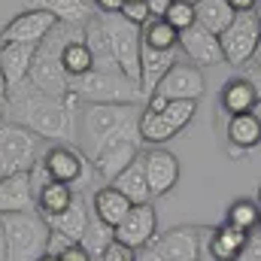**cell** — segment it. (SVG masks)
<instances>
[{
	"label": "cell",
	"instance_id": "obj_1",
	"mask_svg": "<svg viewBox=\"0 0 261 261\" xmlns=\"http://www.w3.org/2000/svg\"><path fill=\"white\" fill-rule=\"evenodd\" d=\"M79 113L82 103L70 91L67 97H49L37 91L31 82L6 91V116L9 122L28 128L34 137L49 143H76L79 140Z\"/></svg>",
	"mask_w": 261,
	"mask_h": 261
},
{
	"label": "cell",
	"instance_id": "obj_2",
	"mask_svg": "<svg viewBox=\"0 0 261 261\" xmlns=\"http://www.w3.org/2000/svg\"><path fill=\"white\" fill-rule=\"evenodd\" d=\"M3 219V234H6V261H40L49 246V222L37 213H6Z\"/></svg>",
	"mask_w": 261,
	"mask_h": 261
},
{
	"label": "cell",
	"instance_id": "obj_3",
	"mask_svg": "<svg viewBox=\"0 0 261 261\" xmlns=\"http://www.w3.org/2000/svg\"><path fill=\"white\" fill-rule=\"evenodd\" d=\"M76 28H70V24H58L40 46H37V55H34V67H31V73H28V82L37 88V91H43V94H49V97H67L70 94V76H67L64 64H61V46H64V40L73 34Z\"/></svg>",
	"mask_w": 261,
	"mask_h": 261
},
{
	"label": "cell",
	"instance_id": "obj_4",
	"mask_svg": "<svg viewBox=\"0 0 261 261\" xmlns=\"http://www.w3.org/2000/svg\"><path fill=\"white\" fill-rule=\"evenodd\" d=\"M130 103H82L79 113V140L85 146V155L91 158L110 137L134 125Z\"/></svg>",
	"mask_w": 261,
	"mask_h": 261
},
{
	"label": "cell",
	"instance_id": "obj_5",
	"mask_svg": "<svg viewBox=\"0 0 261 261\" xmlns=\"http://www.w3.org/2000/svg\"><path fill=\"white\" fill-rule=\"evenodd\" d=\"M70 91L79 97V103H137L143 97L140 85L130 82L125 73H107V70H91L73 79Z\"/></svg>",
	"mask_w": 261,
	"mask_h": 261
},
{
	"label": "cell",
	"instance_id": "obj_6",
	"mask_svg": "<svg viewBox=\"0 0 261 261\" xmlns=\"http://www.w3.org/2000/svg\"><path fill=\"white\" fill-rule=\"evenodd\" d=\"M40 164H43V170L49 173V179H55V182H64V186H88L91 182V158L82 152V149H76L73 143H52L46 152H43V158H40Z\"/></svg>",
	"mask_w": 261,
	"mask_h": 261
},
{
	"label": "cell",
	"instance_id": "obj_7",
	"mask_svg": "<svg viewBox=\"0 0 261 261\" xmlns=\"http://www.w3.org/2000/svg\"><path fill=\"white\" fill-rule=\"evenodd\" d=\"M37 140L28 128L3 119L0 122V176L9 173H28L40 155H37Z\"/></svg>",
	"mask_w": 261,
	"mask_h": 261
},
{
	"label": "cell",
	"instance_id": "obj_8",
	"mask_svg": "<svg viewBox=\"0 0 261 261\" xmlns=\"http://www.w3.org/2000/svg\"><path fill=\"white\" fill-rule=\"evenodd\" d=\"M140 130H137V122L128 125L125 130H119L116 137H110L94 155H91V167H94V173L97 176H103L107 182H113L125 167H128L130 161L140 155Z\"/></svg>",
	"mask_w": 261,
	"mask_h": 261
},
{
	"label": "cell",
	"instance_id": "obj_9",
	"mask_svg": "<svg viewBox=\"0 0 261 261\" xmlns=\"http://www.w3.org/2000/svg\"><path fill=\"white\" fill-rule=\"evenodd\" d=\"M261 40V21L255 12H237L234 21L219 34L222 43V55L231 67H243L252 61L255 46Z\"/></svg>",
	"mask_w": 261,
	"mask_h": 261
},
{
	"label": "cell",
	"instance_id": "obj_10",
	"mask_svg": "<svg viewBox=\"0 0 261 261\" xmlns=\"http://www.w3.org/2000/svg\"><path fill=\"white\" fill-rule=\"evenodd\" d=\"M116 243H125L130 249H149V243L158 237V213L152 203H134L128 216L113 228Z\"/></svg>",
	"mask_w": 261,
	"mask_h": 261
},
{
	"label": "cell",
	"instance_id": "obj_11",
	"mask_svg": "<svg viewBox=\"0 0 261 261\" xmlns=\"http://www.w3.org/2000/svg\"><path fill=\"white\" fill-rule=\"evenodd\" d=\"M58 28V18L46 9H24L12 21L0 28V43H31L40 46L52 31Z\"/></svg>",
	"mask_w": 261,
	"mask_h": 261
},
{
	"label": "cell",
	"instance_id": "obj_12",
	"mask_svg": "<svg viewBox=\"0 0 261 261\" xmlns=\"http://www.w3.org/2000/svg\"><path fill=\"white\" fill-rule=\"evenodd\" d=\"M149 252L158 261H200V231L195 225L170 228L149 243Z\"/></svg>",
	"mask_w": 261,
	"mask_h": 261
},
{
	"label": "cell",
	"instance_id": "obj_13",
	"mask_svg": "<svg viewBox=\"0 0 261 261\" xmlns=\"http://www.w3.org/2000/svg\"><path fill=\"white\" fill-rule=\"evenodd\" d=\"M155 91L164 94L167 100H200L206 94V82L195 64H173Z\"/></svg>",
	"mask_w": 261,
	"mask_h": 261
},
{
	"label": "cell",
	"instance_id": "obj_14",
	"mask_svg": "<svg viewBox=\"0 0 261 261\" xmlns=\"http://www.w3.org/2000/svg\"><path fill=\"white\" fill-rule=\"evenodd\" d=\"M143 164H146V182L152 197H161L173 192V186L179 182V161L170 149H149L143 152Z\"/></svg>",
	"mask_w": 261,
	"mask_h": 261
},
{
	"label": "cell",
	"instance_id": "obj_15",
	"mask_svg": "<svg viewBox=\"0 0 261 261\" xmlns=\"http://www.w3.org/2000/svg\"><path fill=\"white\" fill-rule=\"evenodd\" d=\"M34 55H37V46L31 43H0V73L6 79V91L28 82Z\"/></svg>",
	"mask_w": 261,
	"mask_h": 261
},
{
	"label": "cell",
	"instance_id": "obj_16",
	"mask_svg": "<svg viewBox=\"0 0 261 261\" xmlns=\"http://www.w3.org/2000/svg\"><path fill=\"white\" fill-rule=\"evenodd\" d=\"M179 46H182V52L200 67H216V64L225 61L219 34H210V31H203L200 24H195V28H189V31L179 34Z\"/></svg>",
	"mask_w": 261,
	"mask_h": 261
},
{
	"label": "cell",
	"instance_id": "obj_17",
	"mask_svg": "<svg viewBox=\"0 0 261 261\" xmlns=\"http://www.w3.org/2000/svg\"><path fill=\"white\" fill-rule=\"evenodd\" d=\"M28 210H37L31 170L28 173L0 176V216H6V213H28Z\"/></svg>",
	"mask_w": 261,
	"mask_h": 261
},
{
	"label": "cell",
	"instance_id": "obj_18",
	"mask_svg": "<svg viewBox=\"0 0 261 261\" xmlns=\"http://www.w3.org/2000/svg\"><path fill=\"white\" fill-rule=\"evenodd\" d=\"M249 243V234L234 228V225H216L206 237V252L213 261H240L243 249Z\"/></svg>",
	"mask_w": 261,
	"mask_h": 261
},
{
	"label": "cell",
	"instance_id": "obj_19",
	"mask_svg": "<svg viewBox=\"0 0 261 261\" xmlns=\"http://www.w3.org/2000/svg\"><path fill=\"white\" fill-rule=\"evenodd\" d=\"M258 85L246 76H234L222 85V94H219V103L228 116H240V113H255L258 107Z\"/></svg>",
	"mask_w": 261,
	"mask_h": 261
},
{
	"label": "cell",
	"instance_id": "obj_20",
	"mask_svg": "<svg viewBox=\"0 0 261 261\" xmlns=\"http://www.w3.org/2000/svg\"><path fill=\"white\" fill-rule=\"evenodd\" d=\"M28 9H46L58 18V24L70 28H85L88 18L97 12L91 0H24Z\"/></svg>",
	"mask_w": 261,
	"mask_h": 261
},
{
	"label": "cell",
	"instance_id": "obj_21",
	"mask_svg": "<svg viewBox=\"0 0 261 261\" xmlns=\"http://www.w3.org/2000/svg\"><path fill=\"white\" fill-rule=\"evenodd\" d=\"M173 64H176V52H161V49L143 46L140 49V94L149 97Z\"/></svg>",
	"mask_w": 261,
	"mask_h": 261
},
{
	"label": "cell",
	"instance_id": "obj_22",
	"mask_svg": "<svg viewBox=\"0 0 261 261\" xmlns=\"http://www.w3.org/2000/svg\"><path fill=\"white\" fill-rule=\"evenodd\" d=\"M46 222H49V228H52V231H58V234L70 237L73 243H79V240H82V234H85V228H88V222H91L88 200H85L82 195H73V200H70V206H67L64 213L49 216Z\"/></svg>",
	"mask_w": 261,
	"mask_h": 261
},
{
	"label": "cell",
	"instance_id": "obj_23",
	"mask_svg": "<svg viewBox=\"0 0 261 261\" xmlns=\"http://www.w3.org/2000/svg\"><path fill=\"white\" fill-rule=\"evenodd\" d=\"M130 206H134V203H130L113 182L100 186V189L91 195V213H94V219H100V222L110 225V228H116V225L128 216Z\"/></svg>",
	"mask_w": 261,
	"mask_h": 261
},
{
	"label": "cell",
	"instance_id": "obj_24",
	"mask_svg": "<svg viewBox=\"0 0 261 261\" xmlns=\"http://www.w3.org/2000/svg\"><path fill=\"white\" fill-rule=\"evenodd\" d=\"M228 143L234 158H240V152H249L261 143V119L258 113H240L228 119Z\"/></svg>",
	"mask_w": 261,
	"mask_h": 261
},
{
	"label": "cell",
	"instance_id": "obj_25",
	"mask_svg": "<svg viewBox=\"0 0 261 261\" xmlns=\"http://www.w3.org/2000/svg\"><path fill=\"white\" fill-rule=\"evenodd\" d=\"M61 64H64L70 79H79V76H85V73L94 70V58H91V49H88V43L82 37V28H76L64 40V46H61Z\"/></svg>",
	"mask_w": 261,
	"mask_h": 261
},
{
	"label": "cell",
	"instance_id": "obj_26",
	"mask_svg": "<svg viewBox=\"0 0 261 261\" xmlns=\"http://www.w3.org/2000/svg\"><path fill=\"white\" fill-rule=\"evenodd\" d=\"M113 186L128 197L130 203H149L152 192H149V182H146V164H143V152L130 161L128 167L113 179Z\"/></svg>",
	"mask_w": 261,
	"mask_h": 261
},
{
	"label": "cell",
	"instance_id": "obj_27",
	"mask_svg": "<svg viewBox=\"0 0 261 261\" xmlns=\"http://www.w3.org/2000/svg\"><path fill=\"white\" fill-rule=\"evenodd\" d=\"M234 9L228 6V0H200L195 3V18L197 24L210 34H222L231 21H234Z\"/></svg>",
	"mask_w": 261,
	"mask_h": 261
},
{
	"label": "cell",
	"instance_id": "obj_28",
	"mask_svg": "<svg viewBox=\"0 0 261 261\" xmlns=\"http://www.w3.org/2000/svg\"><path fill=\"white\" fill-rule=\"evenodd\" d=\"M73 195H76V192H73L70 186L49 179L46 186H40V189H37V213H40L43 219L58 216V213H64L67 206H70Z\"/></svg>",
	"mask_w": 261,
	"mask_h": 261
},
{
	"label": "cell",
	"instance_id": "obj_29",
	"mask_svg": "<svg viewBox=\"0 0 261 261\" xmlns=\"http://www.w3.org/2000/svg\"><path fill=\"white\" fill-rule=\"evenodd\" d=\"M137 130H140V140L152 143V146H161V143H167V140L176 137V130L170 128V122L164 119V113H155V110H143L137 116Z\"/></svg>",
	"mask_w": 261,
	"mask_h": 261
},
{
	"label": "cell",
	"instance_id": "obj_30",
	"mask_svg": "<svg viewBox=\"0 0 261 261\" xmlns=\"http://www.w3.org/2000/svg\"><path fill=\"white\" fill-rule=\"evenodd\" d=\"M140 37H143V46H152L161 52H176L179 46V31H173L164 18H149L140 28Z\"/></svg>",
	"mask_w": 261,
	"mask_h": 261
},
{
	"label": "cell",
	"instance_id": "obj_31",
	"mask_svg": "<svg viewBox=\"0 0 261 261\" xmlns=\"http://www.w3.org/2000/svg\"><path fill=\"white\" fill-rule=\"evenodd\" d=\"M225 222L246 231V234H255L261 222V203L258 200H249V197H237L228 210H225Z\"/></svg>",
	"mask_w": 261,
	"mask_h": 261
},
{
	"label": "cell",
	"instance_id": "obj_32",
	"mask_svg": "<svg viewBox=\"0 0 261 261\" xmlns=\"http://www.w3.org/2000/svg\"><path fill=\"white\" fill-rule=\"evenodd\" d=\"M113 240H116L113 228L103 225L100 219H94V213H91V222H88V228H85V234H82V240H79V243L85 246V252H88L91 258H100Z\"/></svg>",
	"mask_w": 261,
	"mask_h": 261
},
{
	"label": "cell",
	"instance_id": "obj_33",
	"mask_svg": "<svg viewBox=\"0 0 261 261\" xmlns=\"http://www.w3.org/2000/svg\"><path fill=\"white\" fill-rule=\"evenodd\" d=\"M161 113L170 122V128L179 134V130H186L192 125V119H195V113H197V100H167V107Z\"/></svg>",
	"mask_w": 261,
	"mask_h": 261
},
{
	"label": "cell",
	"instance_id": "obj_34",
	"mask_svg": "<svg viewBox=\"0 0 261 261\" xmlns=\"http://www.w3.org/2000/svg\"><path fill=\"white\" fill-rule=\"evenodd\" d=\"M164 21L173 28V31H189V28H195L197 18H195V3H186V0H173L170 3V9H167V15H164Z\"/></svg>",
	"mask_w": 261,
	"mask_h": 261
},
{
	"label": "cell",
	"instance_id": "obj_35",
	"mask_svg": "<svg viewBox=\"0 0 261 261\" xmlns=\"http://www.w3.org/2000/svg\"><path fill=\"white\" fill-rule=\"evenodd\" d=\"M125 21H130V24H137V28H143L152 15H149V9H146V3L143 0H134V3H125L122 6V12H119Z\"/></svg>",
	"mask_w": 261,
	"mask_h": 261
},
{
	"label": "cell",
	"instance_id": "obj_36",
	"mask_svg": "<svg viewBox=\"0 0 261 261\" xmlns=\"http://www.w3.org/2000/svg\"><path fill=\"white\" fill-rule=\"evenodd\" d=\"M97 261H137V249H130L125 243H116V240H113V243L107 246V252Z\"/></svg>",
	"mask_w": 261,
	"mask_h": 261
},
{
	"label": "cell",
	"instance_id": "obj_37",
	"mask_svg": "<svg viewBox=\"0 0 261 261\" xmlns=\"http://www.w3.org/2000/svg\"><path fill=\"white\" fill-rule=\"evenodd\" d=\"M240 261H261V231L249 234V243H246V249H243Z\"/></svg>",
	"mask_w": 261,
	"mask_h": 261
},
{
	"label": "cell",
	"instance_id": "obj_38",
	"mask_svg": "<svg viewBox=\"0 0 261 261\" xmlns=\"http://www.w3.org/2000/svg\"><path fill=\"white\" fill-rule=\"evenodd\" d=\"M70 243H73L70 237L58 234V231H52V234H49V246H46V255H61V252H64Z\"/></svg>",
	"mask_w": 261,
	"mask_h": 261
},
{
	"label": "cell",
	"instance_id": "obj_39",
	"mask_svg": "<svg viewBox=\"0 0 261 261\" xmlns=\"http://www.w3.org/2000/svg\"><path fill=\"white\" fill-rule=\"evenodd\" d=\"M58 258H61V261H94L88 252H85V246H82V243H70Z\"/></svg>",
	"mask_w": 261,
	"mask_h": 261
},
{
	"label": "cell",
	"instance_id": "obj_40",
	"mask_svg": "<svg viewBox=\"0 0 261 261\" xmlns=\"http://www.w3.org/2000/svg\"><path fill=\"white\" fill-rule=\"evenodd\" d=\"M143 3H146V9H149V15H152V18H164L173 0H143Z\"/></svg>",
	"mask_w": 261,
	"mask_h": 261
},
{
	"label": "cell",
	"instance_id": "obj_41",
	"mask_svg": "<svg viewBox=\"0 0 261 261\" xmlns=\"http://www.w3.org/2000/svg\"><path fill=\"white\" fill-rule=\"evenodd\" d=\"M122 6H125V0H94V9L103 15H116V12H122Z\"/></svg>",
	"mask_w": 261,
	"mask_h": 261
},
{
	"label": "cell",
	"instance_id": "obj_42",
	"mask_svg": "<svg viewBox=\"0 0 261 261\" xmlns=\"http://www.w3.org/2000/svg\"><path fill=\"white\" fill-rule=\"evenodd\" d=\"M228 6H231L234 12H255L258 0H228Z\"/></svg>",
	"mask_w": 261,
	"mask_h": 261
},
{
	"label": "cell",
	"instance_id": "obj_43",
	"mask_svg": "<svg viewBox=\"0 0 261 261\" xmlns=\"http://www.w3.org/2000/svg\"><path fill=\"white\" fill-rule=\"evenodd\" d=\"M0 261H6V234H3V219H0Z\"/></svg>",
	"mask_w": 261,
	"mask_h": 261
},
{
	"label": "cell",
	"instance_id": "obj_44",
	"mask_svg": "<svg viewBox=\"0 0 261 261\" xmlns=\"http://www.w3.org/2000/svg\"><path fill=\"white\" fill-rule=\"evenodd\" d=\"M252 64L261 67V40H258V46H255V55H252Z\"/></svg>",
	"mask_w": 261,
	"mask_h": 261
},
{
	"label": "cell",
	"instance_id": "obj_45",
	"mask_svg": "<svg viewBox=\"0 0 261 261\" xmlns=\"http://www.w3.org/2000/svg\"><path fill=\"white\" fill-rule=\"evenodd\" d=\"M3 119H6V97L0 94V122H3Z\"/></svg>",
	"mask_w": 261,
	"mask_h": 261
},
{
	"label": "cell",
	"instance_id": "obj_46",
	"mask_svg": "<svg viewBox=\"0 0 261 261\" xmlns=\"http://www.w3.org/2000/svg\"><path fill=\"white\" fill-rule=\"evenodd\" d=\"M0 94L6 97V79H3V73H0Z\"/></svg>",
	"mask_w": 261,
	"mask_h": 261
},
{
	"label": "cell",
	"instance_id": "obj_47",
	"mask_svg": "<svg viewBox=\"0 0 261 261\" xmlns=\"http://www.w3.org/2000/svg\"><path fill=\"white\" fill-rule=\"evenodd\" d=\"M40 261H61V258H58V255H43Z\"/></svg>",
	"mask_w": 261,
	"mask_h": 261
},
{
	"label": "cell",
	"instance_id": "obj_48",
	"mask_svg": "<svg viewBox=\"0 0 261 261\" xmlns=\"http://www.w3.org/2000/svg\"><path fill=\"white\" fill-rule=\"evenodd\" d=\"M255 15H258V21H261V0H258V6H255Z\"/></svg>",
	"mask_w": 261,
	"mask_h": 261
},
{
	"label": "cell",
	"instance_id": "obj_49",
	"mask_svg": "<svg viewBox=\"0 0 261 261\" xmlns=\"http://www.w3.org/2000/svg\"><path fill=\"white\" fill-rule=\"evenodd\" d=\"M255 200H258V203H261V186H258V195H255Z\"/></svg>",
	"mask_w": 261,
	"mask_h": 261
},
{
	"label": "cell",
	"instance_id": "obj_50",
	"mask_svg": "<svg viewBox=\"0 0 261 261\" xmlns=\"http://www.w3.org/2000/svg\"><path fill=\"white\" fill-rule=\"evenodd\" d=\"M186 3H200V0H186Z\"/></svg>",
	"mask_w": 261,
	"mask_h": 261
},
{
	"label": "cell",
	"instance_id": "obj_51",
	"mask_svg": "<svg viewBox=\"0 0 261 261\" xmlns=\"http://www.w3.org/2000/svg\"><path fill=\"white\" fill-rule=\"evenodd\" d=\"M125 3H134V0H125Z\"/></svg>",
	"mask_w": 261,
	"mask_h": 261
},
{
	"label": "cell",
	"instance_id": "obj_52",
	"mask_svg": "<svg viewBox=\"0 0 261 261\" xmlns=\"http://www.w3.org/2000/svg\"><path fill=\"white\" fill-rule=\"evenodd\" d=\"M258 231H261V222H258Z\"/></svg>",
	"mask_w": 261,
	"mask_h": 261
},
{
	"label": "cell",
	"instance_id": "obj_53",
	"mask_svg": "<svg viewBox=\"0 0 261 261\" xmlns=\"http://www.w3.org/2000/svg\"><path fill=\"white\" fill-rule=\"evenodd\" d=\"M91 3H94V0H91Z\"/></svg>",
	"mask_w": 261,
	"mask_h": 261
}]
</instances>
